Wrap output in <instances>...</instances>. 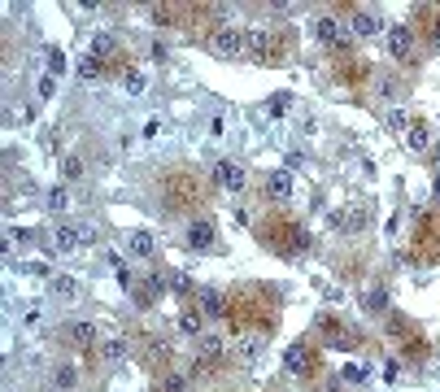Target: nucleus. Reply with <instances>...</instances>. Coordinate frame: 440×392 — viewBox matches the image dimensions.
<instances>
[{"mask_svg":"<svg viewBox=\"0 0 440 392\" xmlns=\"http://www.w3.org/2000/svg\"><path fill=\"white\" fill-rule=\"evenodd\" d=\"M240 53H244V31L222 26L214 35V57H240Z\"/></svg>","mask_w":440,"mask_h":392,"instance_id":"0eeeda50","label":"nucleus"},{"mask_svg":"<svg viewBox=\"0 0 440 392\" xmlns=\"http://www.w3.org/2000/svg\"><path fill=\"white\" fill-rule=\"evenodd\" d=\"M314 40L327 44V48H340V44L349 40V31H345V22H340V18H332V13H327V18L314 22Z\"/></svg>","mask_w":440,"mask_h":392,"instance_id":"20e7f679","label":"nucleus"},{"mask_svg":"<svg viewBox=\"0 0 440 392\" xmlns=\"http://www.w3.org/2000/svg\"><path fill=\"white\" fill-rule=\"evenodd\" d=\"M405 149H410V153H427L432 149V126L427 122H410V131H405Z\"/></svg>","mask_w":440,"mask_h":392,"instance_id":"2eb2a0df","label":"nucleus"},{"mask_svg":"<svg viewBox=\"0 0 440 392\" xmlns=\"http://www.w3.org/2000/svg\"><path fill=\"white\" fill-rule=\"evenodd\" d=\"M231 353L240 357L244 366H253L257 357L266 353V336H236V345H231Z\"/></svg>","mask_w":440,"mask_h":392,"instance_id":"6e6552de","label":"nucleus"},{"mask_svg":"<svg viewBox=\"0 0 440 392\" xmlns=\"http://www.w3.org/2000/svg\"><path fill=\"white\" fill-rule=\"evenodd\" d=\"M432 196H440V166H436V179H432Z\"/></svg>","mask_w":440,"mask_h":392,"instance_id":"58836bf2","label":"nucleus"},{"mask_svg":"<svg viewBox=\"0 0 440 392\" xmlns=\"http://www.w3.org/2000/svg\"><path fill=\"white\" fill-rule=\"evenodd\" d=\"M79 79H83V83H96V79H101V61L83 57V61H79Z\"/></svg>","mask_w":440,"mask_h":392,"instance_id":"bb28decb","label":"nucleus"},{"mask_svg":"<svg viewBox=\"0 0 440 392\" xmlns=\"http://www.w3.org/2000/svg\"><path fill=\"white\" fill-rule=\"evenodd\" d=\"M375 92H380V96H397V79H393V74H380V83H375Z\"/></svg>","mask_w":440,"mask_h":392,"instance_id":"f704fd0d","label":"nucleus"},{"mask_svg":"<svg viewBox=\"0 0 440 392\" xmlns=\"http://www.w3.org/2000/svg\"><path fill=\"white\" fill-rule=\"evenodd\" d=\"M284 370H288V375H305V370H309V345H301V340H297V345H288Z\"/></svg>","mask_w":440,"mask_h":392,"instance_id":"4468645a","label":"nucleus"},{"mask_svg":"<svg viewBox=\"0 0 440 392\" xmlns=\"http://www.w3.org/2000/svg\"><path fill=\"white\" fill-rule=\"evenodd\" d=\"M432 40H436V48H440V22H436V31H432Z\"/></svg>","mask_w":440,"mask_h":392,"instance_id":"ea45409f","label":"nucleus"},{"mask_svg":"<svg viewBox=\"0 0 440 392\" xmlns=\"http://www.w3.org/2000/svg\"><path fill=\"white\" fill-rule=\"evenodd\" d=\"M292 101H288V96L279 92V96H270V101H266V118H284V109H288Z\"/></svg>","mask_w":440,"mask_h":392,"instance_id":"c756f323","label":"nucleus"},{"mask_svg":"<svg viewBox=\"0 0 440 392\" xmlns=\"http://www.w3.org/2000/svg\"><path fill=\"white\" fill-rule=\"evenodd\" d=\"M197 301H201V314H205V318H227V297H222V288H201Z\"/></svg>","mask_w":440,"mask_h":392,"instance_id":"9d476101","label":"nucleus"},{"mask_svg":"<svg viewBox=\"0 0 440 392\" xmlns=\"http://www.w3.org/2000/svg\"><path fill=\"white\" fill-rule=\"evenodd\" d=\"M66 336H70V345H79V349H88L92 340H96V322H92V318H74V322L66 327Z\"/></svg>","mask_w":440,"mask_h":392,"instance_id":"f3484780","label":"nucleus"},{"mask_svg":"<svg viewBox=\"0 0 440 392\" xmlns=\"http://www.w3.org/2000/svg\"><path fill=\"white\" fill-rule=\"evenodd\" d=\"M345 379L349 384H370V370L366 366H345Z\"/></svg>","mask_w":440,"mask_h":392,"instance_id":"72a5a7b5","label":"nucleus"},{"mask_svg":"<svg viewBox=\"0 0 440 392\" xmlns=\"http://www.w3.org/2000/svg\"><path fill=\"white\" fill-rule=\"evenodd\" d=\"M380 31H384V18H380V13H366V9L353 13V35H357V40H370V35H380Z\"/></svg>","mask_w":440,"mask_h":392,"instance_id":"ddd939ff","label":"nucleus"},{"mask_svg":"<svg viewBox=\"0 0 440 392\" xmlns=\"http://www.w3.org/2000/svg\"><path fill=\"white\" fill-rule=\"evenodd\" d=\"M48 292H53L57 301H79V279L74 275H53V279H48Z\"/></svg>","mask_w":440,"mask_h":392,"instance_id":"dca6fc26","label":"nucleus"},{"mask_svg":"<svg viewBox=\"0 0 440 392\" xmlns=\"http://www.w3.org/2000/svg\"><path fill=\"white\" fill-rule=\"evenodd\" d=\"M53 92H57V83H53V74H44L40 83H35V96H40V101H53Z\"/></svg>","mask_w":440,"mask_h":392,"instance_id":"2f4dec72","label":"nucleus"},{"mask_svg":"<svg viewBox=\"0 0 440 392\" xmlns=\"http://www.w3.org/2000/svg\"><path fill=\"white\" fill-rule=\"evenodd\" d=\"M161 192H166V205H174V209H179V205H197V196H201L197 183H192L188 174H174L170 183H161Z\"/></svg>","mask_w":440,"mask_h":392,"instance_id":"f03ea898","label":"nucleus"},{"mask_svg":"<svg viewBox=\"0 0 440 392\" xmlns=\"http://www.w3.org/2000/svg\"><path fill=\"white\" fill-rule=\"evenodd\" d=\"M113 48H118V40H113L109 31H96V35H92V44H88V57L105 61V57H113Z\"/></svg>","mask_w":440,"mask_h":392,"instance_id":"a211bd4d","label":"nucleus"},{"mask_svg":"<svg viewBox=\"0 0 440 392\" xmlns=\"http://www.w3.org/2000/svg\"><path fill=\"white\" fill-rule=\"evenodd\" d=\"M53 392H61V388H53Z\"/></svg>","mask_w":440,"mask_h":392,"instance_id":"79ce46f5","label":"nucleus"},{"mask_svg":"<svg viewBox=\"0 0 440 392\" xmlns=\"http://www.w3.org/2000/svg\"><path fill=\"white\" fill-rule=\"evenodd\" d=\"M184 240H188V249L205 253V249H214L218 231H214V222H209V218H192V222H188V231H184Z\"/></svg>","mask_w":440,"mask_h":392,"instance_id":"7ed1b4c3","label":"nucleus"},{"mask_svg":"<svg viewBox=\"0 0 440 392\" xmlns=\"http://www.w3.org/2000/svg\"><path fill=\"white\" fill-rule=\"evenodd\" d=\"M127 253L149 261V257L157 253V240H153V231H127Z\"/></svg>","mask_w":440,"mask_h":392,"instance_id":"f8f14e48","label":"nucleus"},{"mask_svg":"<svg viewBox=\"0 0 440 392\" xmlns=\"http://www.w3.org/2000/svg\"><path fill=\"white\" fill-rule=\"evenodd\" d=\"M410 53H414V31L410 26H388V57L410 61Z\"/></svg>","mask_w":440,"mask_h":392,"instance_id":"423d86ee","label":"nucleus"},{"mask_svg":"<svg viewBox=\"0 0 440 392\" xmlns=\"http://www.w3.org/2000/svg\"><path fill=\"white\" fill-rule=\"evenodd\" d=\"M305 249H309V231H305V227H297V222H292L288 231L279 236V253H284V257H297V253H305Z\"/></svg>","mask_w":440,"mask_h":392,"instance_id":"1a4fd4ad","label":"nucleus"},{"mask_svg":"<svg viewBox=\"0 0 440 392\" xmlns=\"http://www.w3.org/2000/svg\"><path fill=\"white\" fill-rule=\"evenodd\" d=\"M79 227V244H83V249H92L96 240H101V231H96V222H74Z\"/></svg>","mask_w":440,"mask_h":392,"instance_id":"c85d7f7f","label":"nucleus"},{"mask_svg":"<svg viewBox=\"0 0 440 392\" xmlns=\"http://www.w3.org/2000/svg\"><path fill=\"white\" fill-rule=\"evenodd\" d=\"M388 126H393V131H410V113H405V109H393V113H388Z\"/></svg>","mask_w":440,"mask_h":392,"instance_id":"473e14b6","label":"nucleus"},{"mask_svg":"<svg viewBox=\"0 0 440 392\" xmlns=\"http://www.w3.org/2000/svg\"><path fill=\"white\" fill-rule=\"evenodd\" d=\"M170 284H174V288H170L174 297H192V292H197V284H192V275H188V270H179Z\"/></svg>","mask_w":440,"mask_h":392,"instance_id":"cd10ccee","label":"nucleus"},{"mask_svg":"<svg viewBox=\"0 0 440 392\" xmlns=\"http://www.w3.org/2000/svg\"><path fill=\"white\" fill-rule=\"evenodd\" d=\"M118 83H122L127 96H144V92H149V79H144V70H136V65H131V70H122Z\"/></svg>","mask_w":440,"mask_h":392,"instance_id":"6ab92c4d","label":"nucleus"},{"mask_svg":"<svg viewBox=\"0 0 440 392\" xmlns=\"http://www.w3.org/2000/svg\"><path fill=\"white\" fill-rule=\"evenodd\" d=\"M436 161H440V144H436Z\"/></svg>","mask_w":440,"mask_h":392,"instance_id":"a19ab883","label":"nucleus"},{"mask_svg":"<svg viewBox=\"0 0 440 392\" xmlns=\"http://www.w3.org/2000/svg\"><path fill=\"white\" fill-rule=\"evenodd\" d=\"M48 249L53 253H79L83 244H79V227L74 222H57L53 236H48Z\"/></svg>","mask_w":440,"mask_h":392,"instance_id":"39448f33","label":"nucleus"},{"mask_svg":"<svg viewBox=\"0 0 440 392\" xmlns=\"http://www.w3.org/2000/svg\"><path fill=\"white\" fill-rule=\"evenodd\" d=\"M214 183L218 188H227V192H244V188H249V170H244L240 166V161H214Z\"/></svg>","mask_w":440,"mask_h":392,"instance_id":"f257e3e1","label":"nucleus"},{"mask_svg":"<svg viewBox=\"0 0 440 392\" xmlns=\"http://www.w3.org/2000/svg\"><path fill=\"white\" fill-rule=\"evenodd\" d=\"M44 205L53 209V214H61V209L70 205V196H66V188H61V183H57V188H48V196H44Z\"/></svg>","mask_w":440,"mask_h":392,"instance_id":"b1692460","label":"nucleus"},{"mask_svg":"<svg viewBox=\"0 0 440 392\" xmlns=\"http://www.w3.org/2000/svg\"><path fill=\"white\" fill-rule=\"evenodd\" d=\"M197 353L205 357V362H214V357L222 353V340L218 336H197Z\"/></svg>","mask_w":440,"mask_h":392,"instance_id":"5701e85b","label":"nucleus"},{"mask_svg":"<svg viewBox=\"0 0 440 392\" xmlns=\"http://www.w3.org/2000/svg\"><path fill=\"white\" fill-rule=\"evenodd\" d=\"M292 192H297V188H292V170H275L266 179V196H270V201H292Z\"/></svg>","mask_w":440,"mask_h":392,"instance_id":"9b49d317","label":"nucleus"},{"mask_svg":"<svg viewBox=\"0 0 440 392\" xmlns=\"http://www.w3.org/2000/svg\"><path fill=\"white\" fill-rule=\"evenodd\" d=\"M61 70H66V53H61V48H48V74H61Z\"/></svg>","mask_w":440,"mask_h":392,"instance_id":"7c9ffc66","label":"nucleus"},{"mask_svg":"<svg viewBox=\"0 0 440 392\" xmlns=\"http://www.w3.org/2000/svg\"><path fill=\"white\" fill-rule=\"evenodd\" d=\"M127 353H131V349H127V340H122V336H109L105 345H101V357H105V362H122Z\"/></svg>","mask_w":440,"mask_h":392,"instance_id":"4be33fe9","label":"nucleus"},{"mask_svg":"<svg viewBox=\"0 0 440 392\" xmlns=\"http://www.w3.org/2000/svg\"><path fill=\"white\" fill-rule=\"evenodd\" d=\"M22 327H44V305L40 301H26L22 305Z\"/></svg>","mask_w":440,"mask_h":392,"instance_id":"a878e982","label":"nucleus"},{"mask_svg":"<svg viewBox=\"0 0 440 392\" xmlns=\"http://www.w3.org/2000/svg\"><path fill=\"white\" fill-rule=\"evenodd\" d=\"M179 332L184 336H205V314L201 309H184V314H179Z\"/></svg>","mask_w":440,"mask_h":392,"instance_id":"aec40b11","label":"nucleus"},{"mask_svg":"<svg viewBox=\"0 0 440 392\" xmlns=\"http://www.w3.org/2000/svg\"><path fill=\"white\" fill-rule=\"evenodd\" d=\"M79 174H83V161H79V157H66V179H79Z\"/></svg>","mask_w":440,"mask_h":392,"instance_id":"e433bc0d","label":"nucleus"},{"mask_svg":"<svg viewBox=\"0 0 440 392\" xmlns=\"http://www.w3.org/2000/svg\"><path fill=\"white\" fill-rule=\"evenodd\" d=\"M161 392H188V379H184V375H170V379L161 384Z\"/></svg>","mask_w":440,"mask_h":392,"instance_id":"c9c22d12","label":"nucleus"},{"mask_svg":"<svg viewBox=\"0 0 440 392\" xmlns=\"http://www.w3.org/2000/svg\"><path fill=\"white\" fill-rule=\"evenodd\" d=\"M388 322H393V327H388V332H393V336H401V332H405V318H401V314H393Z\"/></svg>","mask_w":440,"mask_h":392,"instance_id":"4c0bfd02","label":"nucleus"},{"mask_svg":"<svg viewBox=\"0 0 440 392\" xmlns=\"http://www.w3.org/2000/svg\"><path fill=\"white\" fill-rule=\"evenodd\" d=\"M53 384H57L61 392H70V388L79 384V370H74L70 362H57V366H53Z\"/></svg>","mask_w":440,"mask_h":392,"instance_id":"412c9836","label":"nucleus"},{"mask_svg":"<svg viewBox=\"0 0 440 392\" xmlns=\"http://www.w3.org/2000/svg\"><path fill=\"white\" fill-rule=\"evenodd\" d=\"M362 309H388V292L384 288H366L362 292Z\"/></svg>","mask_w":440,"mask_h":392,"instance_id":"393cba45","label":"nucleus"}]
</instances>
